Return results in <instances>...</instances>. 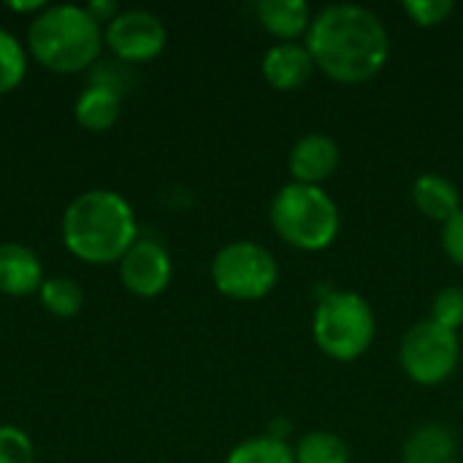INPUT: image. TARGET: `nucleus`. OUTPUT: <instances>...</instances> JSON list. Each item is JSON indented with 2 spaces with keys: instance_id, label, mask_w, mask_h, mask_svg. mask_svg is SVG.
Here are the masks:
<instances>
[{
  "instance_id": "16",
  "label": "nucleus",
  "mask_w": 463,
  "mask_h": 463,
  "mask_svg": "<svg viewBox=\"0 0 463 463\" xmlns=\"http://www.w3.org/2000/svg\"><path fill=\"white\" fill-rule=\"evenodd\" d=\"M450 461H456V439L442 423H423L404 442V463Z\"/></svg>"
},
{
  "instance_id": "23",
  "label": "nucleus",
  "mask_w": 463,
  "mask_h": 463,
  "mask_svg": "<svg viewBox=\"0 0 463 463\" xmlns=\"http://www.w3.org/2000/svg\"><path fill=\"white\" fill-rule=\"evenodd\" d=\"M453 0H407L404 14L418 24V27H437L450 19L453 14Z\"/></svg>"
},
{
  "instance_id": "17",
  "label": "nucleus",
  "mask_w": 463,
  "mask_h": 463,
  "mask_svg": "<svg viewBox=\"0 0 463 463\" xmlns=\"http://www.w3.org/2000/svg\"><path fill=\"white\" fill-rule=\"evenodd\" d=\"M296 463H350V448L331 431H309L298 439Z\"/></svg>"
},
{
  "instance_id": "3",
  "label": "nucleus",
  "mask_w": 463,
  "mask_h": 463,
  "mask_svg": "<svg viewBox=\"0 0 463 463\" xmlns=\"http://www.w3.org/2000/svg\"><path fill=\"white\" fill-rule=\"evenodd\" d=\"M103 43V27L84 5L73 3L46 5L27 27V46L33 57L52 73L87 71L100 57Z\"/></svg>"
},
{
  "instance_id": "21",
  "label": "nucleus",
  "mask_w": 463,
  "mask_h": 463,
  "mask_svg": "<svg viewBox=\"0 0 463 463\" xmlns=\"http://www.w3.org/2000/svg\"><path fill=\"white\" fill-rule=\"evenodd\" d=\"M431 320L442 328L461 331L463 326V290L461 288H445L431 301Z\"/></svg>"
},
{
  "instance_id": "18",
  "label": "nucleus",
  "mask_w": 463,
  "mask_h": 463,
  "mask_svg": "<svg viewBox=\"0 0 463 463\" xmlns=\"http://www.w3.org/2000/svg\"><path fill=\"white\" fill-rule=\"evenodd\" d=\"M38 296H41L43 309L52 312L54 317H73L84 304V293H81L79 282L71 279V277H49V279H43Z\"/></svg>"
},
{
  "instance_id": "25",
  "label": "nucleus",
  "mask_w": 463,
  "mask_h": 463,
  "mask_svg": "<svg viewBox=\"0 0 463 463\" xmlns=\"http://www.w3.org/2000/svg\"><path fill=\"white\" fill-rule=\"evenodd\" d=\"M84 8H87V14H90L100 27H103V24H111L114 16L119 14V5H117L114 0H92V3H87Z\"/></svg>"
},
{
  "instance_id": "19",
  "label": "nucleus",
  "mask_w": 463,
  "mask_h": 463,
  "mask_svg": "<svg viewBox=\"0 0 463 463\" xmlns=\"http://www.w3.org/2000/svg\"><path fill=\"white\" fill-rule=\"evenodd\" d=\"M225 463H296V456L279 437H252L239 442Z\"/></svg>"
},
{
  "instance_id": "1",
  "label": "nucleus",
  "mask_w": 463,
  "mask_h": 463,
  "mask_svg": "<svg viewBox=\"0 0 463 463\" xmlns=\"http://www.w3.org/2000/svg\"><path fill=\"white\" fill-rule=\"evenodd\" d=\"M307 49L315 68L342 84H361L377 76L391 54V38L383 19L355 3L326 5L312 16Z\"/></svg>"
},
{
  "instance_id": "10",
  "label": "nucleus",
  "mask_w": 463,
  "mask_h": 463,
  "mask_svg": "<svg viewBox=\"0 0 463 463\" xmlns=\"http://www.w3.org/2000/svg\"><path fill=\"white\" fill-rule=\"evenodd\" d=\"M288 165L293 182L320 187L326 179L334 176L339 165V144L326 133H307L293 144Z\"/></svg>"
},
{
  "instance_id": "11",
  "label": "nucleus",
  "mask_w": 463,
  "mask_h": 463,
  "mask_svg": "<svg viewBox=\"0 0 463 463\" xmlns=\"http://www.w3.org/2000/svg\"><path fill=\"white\" fill-rule=\"evenodd\" d=\"M260 71L266 76V81L279 90V92H290V90H301L312 73H315V60L307 49V43L298 41H279L277 46H271L263 54Z\"/></svg>"
},
{
  "instance_id": "7",
  "label": "nucleus",
  "mask_w": 463,
  "mask_h": 463,
  "mask_svg": "<svg viewBox=\"0 0 463 463\" xmlns=\"http://www.w3.org/2000/svg\"><path fill=\"white\" fill-rule=\"evenodd\" d=\"M461 358V339L456 331L442 328L431 317L415 323L399 347L402 369L418 385H439L445 383Z\"/></svg>"
},
{
  "instance_id": "2",
  "label": "nucleus",
  "mask_w": 463,
  "mask_h": 463,
  "mask_svg": "<svg viewBox=\"0 0 463 463\" xmlns=\"http://www.w3.org/2000/svg\"><path fill=\"white\" fill-rule=\"evenodd\" d=\"M136 241L133 206L114 190H87L62 214V244L84 263H119Z\"/></svg>"
},
{
  "instance_id": "27",
  "label": "nucleus",
  "mask_w": 463,
  "mask_h": 463,
  "mask_svg": "<svg viewBox=\"0 0 463 463\" xmlns=\"http://www.w3.org/2000/svg\"><path fill=\"white\" fill-rule=\"evenodd\" d=\"M450 463H463V461H458V458H456V461H450Z\"/></svg>"
},
{
  "instance_id": "24",
  "label": "nucleus",
  "mask_w": 463,
  "mask_h": 463,
  "mask_svg": "<svg viewBox=\"0 0 463 463\" xmlns=\"http://www.w3.org/2000/svg\"><path fill=\"white\" fill-rule=\"evenodd\" d=\"M442 247L456 266H463V209L442 225Z\"/></svg>"
},
{
  "instance_id": "4",
  "label": "nucleus",
  "mask_w": 463,
  "mask_h": 463,
  "mask_svg": "<svg viewBox=\"0 0 463 463\" xmlns=\"http://www.w3.org/2000/svg\"><path fill=\"white\" fill-rule=\"evenodd\" d=\"M274 233L304 252H320L339 236V206L334 198L315 184H285L269 209Z\"/></svg>"
},
{
  "instance_id": "9",
  "label": "nucleus",
  "mask_w": 463,
  "mask_h": 463,
  "mask_svg": "<svg viewBox=\"0 0 463 463\" xmlns=\"http://www.w3.org/2000/svg\"><path fill=\"white\" fill-rule=\"evenodd\" d=\"M171 274H174L171 255L155 239H138L119 260V279L125 290H130L138 298L160 296L168 288Z\"/></svg>"
},
{
  "instance_id": "13",
  "label": "nucleus",
  "mask_w": 463,
  "mask_h": 463,
  "mask_svg": "<svg viewBox=\"0 0 463 463\" xmlns=\"http://www.w3.org/2000/svg\"><path fill=\"white\" fill-rule=\"evenodd\" d=\"M119 109H122V100H119V92L114 90V84L92 81L87 90L79 92V98L73 103V117L84 130L103 133L119 119Z\"/></svg>"
},
{
  "instance_id": "5",
  "label": "nucleus",
  "mask_w": 463,
  "mask_h": 463,
  "mask_svg": "<svg viewBox=\"0 0 463 463\" xmlns=\"http://www.w3.org/2000/svg\"><path fill=\"white\" fill-rule=\"evenodd\" d=\"M377 334L374 312L369 301L350 290H336L320 298L312 317L315 345L334 361L361 358Z\"/></svg>"
},
{
  "instance_id": "26",
  "label": "nucleus",
  "mask_w": 463,
  "mask_h": 463,
  "mask_svg": "<svg viewBox=\"0 0 463 463\" xmlns=\"http://www.w3.org/2000/svg\"><path fill=\"white\" fill-rule=\"evenodd\" d=\"M8 8L16 11V14H35V16H38V14L46 8V3H43V0H24V3H22V0H11Z\"/></svg>"
},
{
  "instance_id": "6",
  "label": "nucleus",
  "mask_w": 463,
  "mask_h": 463,
  "mask_svg": "<svg viewBox=\"0 0 463 463\" xmlns=\"http://www.w3.org/2000/svg\"><path fill=\"white\" fill-rule=\"evenodd\" d=\"M279 266L274 255L255 241L225 244L212 260L214 288L233 301H258L274 290Z\"/></svg>"
},
{
  "instance_id": "12",
  "label": "nucleus",
  "mask_w": 463,
  "mask_h": 463,
  "mask_svg": "<svg viewBox=\"0 0 463 463\" xmlns=\"http://www.w3.org/2000/svg\"><path fill=\"white\" fill-rule=\"evenodd\" d=\"M43 285L41 258L16 241L0 244V293L5 296H30Z\"/></svg>"
},
{
  "instance_id": "22",
  "label": "nucleus",
  "mask_w": 463,
  "mask_h": 463,
  "mask_svg": "<svg viewBox=\"0 0 463 463\" xmlns=\"http://www.w3.org/2000/svg\"><path fill=\"white\" fill-rule=\"evenodd\" d=\"M0 463H35V448L22 429L0 426Z\"/></svg>"
},
{
  "instance_id": "8",
  "label": "nucleus",
  "mask_w": 463,
  "mask_h": 463,
  "mask_svg": "<svg viewBox=\"0 0 463 463\" xmlns=\"http://www.w3.org/2000/svg\"><path fill=\"white\" fill-rule=\"evenodd\" d=\"M103 38L117 60L149 62L165 49L168 33L160 16H155L152 11L128 8V11H119L111 24H106Z\"/></svg>"
},
{
  "instance_id": "15",
  "label": "nucleus",
  "mask_w": 463,
  "mask_h": 463,
  "mask_svg": "<svg viewBox=\"0 0 463 463\" xmlns=\"http://www.w3.org/2000/svg\"><path fill=\"white\" fill-rule=\"evenodd\" d=\"M255 11L260 24L279 41H296L298 35H307L312 24L309 5L304 0H260Z\"/></svg>"
},
{
  "instance_id": "14",
  "label": "nucleus",
  "mask_w": 463,
  "mask_h": 463,
  "mask_svg": "<svg viewBox=\"0 0 463 463\" xmlns=\"http://www.w3.org/2000/svg\"><path fill=\"white\" fill-rule=\"evenodd\" d=\"M412 201L415 206L434 222H448L461 212V193L458 187L442 176V174H423L412 184Z\"/></svg>"
},
{
  "instance_id": "20",
  "label": "nucleus",
  "mask_w": 463,
  "mask_h": 463,
  "mask_svg": "<svg viewBox=\"0 0 463 463\" xmlns=\"http://www.w3.org/2000/svg\"><path fill=\"white\" fill-rule=\"evenodd\" d=\"M27 73V54L24 46L19 43V38L0 27V95L14 92Z\"/></svg>"
}]
</instances>
